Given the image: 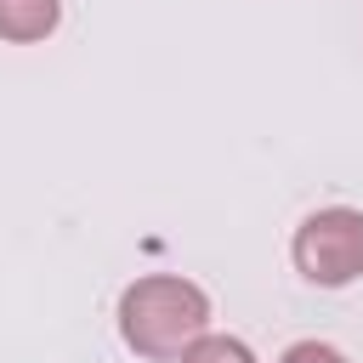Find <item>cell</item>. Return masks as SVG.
<instances>
[{
  "instance_id": "5",
  "label": "cell",
  "mask_w": 363,
  "mask_h": 363,
  "mask_svg": "<svg viewBox=\"0 0 363 363\" xmlns=\"http://www.w3.org/2000/svg\"><path fill=\"white\" fill-rule=\"evenodd\" d=\"M278 363H346V352H335L329 340H295Z\"/></svg>"
},
{
  "instance_id": "1",
  "label": "cell",
  "mask_w": 363,
  "mask_h": 363,
  "mask_svg": "<svg viewBox=\"0 0 363 363\" xmlns=\"http://www.w3.org/2000/svg\"><path fill=\"white\" fill-rule=\"evenodd\" d=\"M210 329V295L182 272H147L119 295V335L136 357L170 363Z\"/></svg>"
},
{
  "instance_id": "3",
  "label": "cell",
  "mask_w": 363,
  "mask_h": 363,
  "mask_svg": "<svg viewBox=\"0 0 363 363\" xmlns=\"http://www.w3.org/2000/svg\"><path fill=\"white\" fill-rule=\"evenodd\" d=\"M57 23H62V0H0V40L11 45H34L57 34Z\"/></svg>"
},
{
  "instance_id": "4",
  "label": "cell",
  "mask_w": 363,
  "mask_h": 363,
  "mask_svg": "<svg viewBox=\"0 0 363 363\" xmlns=\"http://www.w3.org/2000/svg\"><path fill=\"white\" fill-rule=\"evenodd\" d=\"M176 363H255V352H250L238 335H210V329H204Z\"/></svg>"
},
{
  "instance_id": "2",
  "label": "cell",
  "mask_w": 363,
  "mask_h": 363,
  "mask_svg": "<svg viewBox=\"0 0 363 363\" xmlns=\"http://www.w3.org/2000/svg\"><path fill=\"white\" fill-rule=\"evenodd\" d=\"M289 255H295V272L318 289H346L363 278V210H346V204H329V210H312L295 238H289Z\"/></svg>"
}]
</instances>
